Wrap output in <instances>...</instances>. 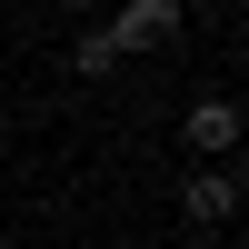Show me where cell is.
I'll return each instance as SVG.
<instances>
[{"mask_svg":"<svg viewBox=\"0 0 249 249\" xmlns=\"http://www.w3.org/2000/svg\"><path fill=\"white\" fill-rule=\"evenodd\" d=\"M160 40H179V0H130L110 30V50H160Z\"/></svg>","mask_w":249,"mask_h":249,"instance_id":"6da1fadb","label":"cell"},{"mask_svg":"<svg viewBox=\"0 0 249 249\" xmlns=\"http://www.w3.org/2000/svg\"><path fill=\"white\" fill-rule=\"evenodd\" d=\"M190 150H239V110L230 100H199L190 110Z\"/></svg>","mask_w":249,"mask_h":249,"instance_id":"7a4b0ae2","label":"cell"},{"mask_svg":"<svg viewBox=\"0 0 249 249\" xmlns=\"http://www.w3.org/2000/svg\"><path fill=\"white\" fill-rule=\"evenodd\" d=\"M179 210H190V219H230V210H239V190H230L219 170H199L190 190H179Z\"/></svg>","mask_w":249,"mask_h":249,"instance_id":"3957f363","label":"cell"},{"mask_svg":"<svg viewBox=\"0 0 249 249\" xmlns=\"http://www.w3.org/2000/svg\"><path fill=\"white\" fill-rule=\"evenodd\" d=\"M110 60H120V50H110V30H90V40H80V50H70V70H80V80H100V70H110Z\"/></svg>","mask_w":249,"mask_h":249,"instance_id":"277c9868","label":"cell"}]
</instances>
